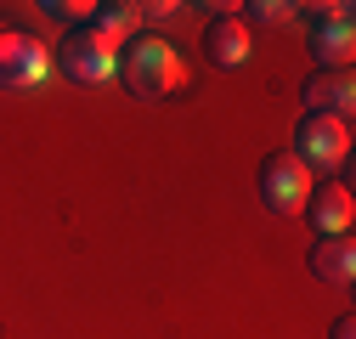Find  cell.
<instances>
[{
	"label": "cell",
	"instance_id": "obj_1",
	"mask_svg": "<svg viewBox=\"0 0 356 339\" xmlns=\"http://www.w3.org/2000/svg\"><path fill=\"white\" fill-rule=\"evenodd\" d=\"M119 85L136 102H164V97H175L187 85V63H181V51L170 46V40H159V34H130L124 46H119V74H113Z\"/></svg>",
	"mask_w": 356,
	"mask_h": 339
},
{
	"label": "cell",
	"instance_id": "obj_2",
	"mask_svg": "<svg viewBox=\"0 0 356 339\" xmlns=\"http://www.w3.org/2000/svg\"><path fill=\"white\" fill-rule=\"evenodd\" d=\"M51 68H57L68 85H79V91H97V85H108V79L119 74V40H113L97 17H85V23H74V28L57 40Z\"/></svg>",
	"mask_w": 356,
	"mask_h": 339
},
{
	"label": "cell",
	"instance_id": "obj_3",
	"mask_svg": "<svg viewBox=\"0 0 356 339\" xmlns=\"http://www.w3.org/2000/svg\"><path fill=\"white\" fill-rule=\"evenodd\" d=\"M294 158L311 170V176L345 170V158H350V119H334V113H300V124H294Z\"/></svg>",
	"mask_w": 356,
	"mask_h": 339
},
{
	"label": "cell",
	"instance_id": "obj_4",
	"mask_svg": "<svg viewBox=\"0 0 356 339\" xmlns=\"http://www.w3.org/2000/svg\"><path fill=\"white\" fill-rule=\"evenodd\" d=\"M51 79V46L29 28L0 23V91H40Z\"/></svg>",
	"mask_w": 356,
	"mask_h": 339
},
{
	"label": "cell",
	"instance_id": "obj_5",
	"mask_svg": "<svg viewBox=\"0 0 356 339\" xmlns=\"http://www.w3.org/2000/svg\"><path fill=\"white\" fill-rule=\"evenodd\" d=\"M254 187H260L266 215L289 221V215H300L305 192L317 187V181H311V170H305L294 153H266V158H260V170H254Z\"/></svg>",
	"mask_w": 356,
	"mask_h": 339
},
{
	"label": "cell",
	"instance_id": "obj_6",
	"mask_svg": "<svg viewBox=\"0 0 356 339\" xmlns=\"http://www.w3.org/2000/svg\"><path fill=\"white\" fill-rule=\"evenodd\" d=\"M300 215H305L311 238H350L356 198H350V187H345V181H323V187H311V192H305Z\"/></svg>",
	"mask_w": 356,
	"mask_h": 339
},
{
	"label": "cell",
	"instance_id": "obj_7",
	"mask_svg": "<svg viewBox=\"0 0 356 339\" xmlns=\"http://www.w3.org/2000/svg\"><path fill=\"white\" fill-rule=\"evenodd\" d=\"M300 102H305V113L350 119V108H356V74L350 68H311L305 85H300Z\"/></svg>",
	"mask_w": 356,
	"mask_h": 339
},
{
	"label": "cell",
	"instance_id": "obj_8",
	"mask_svg": "<svg viewBox=\"0 0 356 339\" xmlns=\"http://www.w3.org/2000/svg\"><path fill=\"white\" fill-rule=\"evenodd\" d=\"M305 272L317 277V283L350 288V283H356V243H350V238H311V249H305Z\"/></svg>",
	"mask_w": 356,
	"mask_h": 339
},
{
	"label": "cell",
	"instance_id": "obj_9",
	"mask_svg": "<svg viewBox=\"0 0 356 339\" xmlns=\"http://www.w3.org/2000/svg\"><path fill=\"white\" fill-rule=\"evenodd\" d=\"M305 46L317 57V68H350L356 57V17H323L305 28Z\"/></svg>",
	"mask_w": 356,
	"mask_h": 339
},
{
	"label": "cell",
	"instance_id": "obj_10",
	"mask_svg": "<svg viewBox=\"0 0 356 339\" xmlns=\"http://www.w3.org/2000/svg\"><path fill=\"white\" fill-rule=\"evenodd\" d=\"M204 57L215 63V68H243L249 63V28H243V17H209L204 23Z\"/></svg>",
	"mask_w": 356,
	"mask_h": 339
},
{
	"label": "cell",
	"instance_id": "obj_11",
	"mask_svg": "<svg viewBox=\"0 0 356 339\" xmlns=\"http://www.w3.org/2000/svg\"><path fill=\"white\" fill-rule=\"evenodd\" d=\"M238 12H249L243 28H289V23L300 17L294 0H249V6H238Z\"/></svg>",
	"mask_w": 356,
	"mask_h": 339
},
{
	"label": "cell",
	"instance_id": "obj_12",
	"mask_svg": "<svg viewBox=\"0 0 356 339\" xmlns=\"http://www.w3.org/2000/svg\"><path fill=\"white\" fill-rule=\"evenodd\" d=\"M175 12V0H130V17H136V28H153V23H170Z\"/></svg>",
	"mask_w": 356,
	"mask_h": 339
},
{
	"label": "cell",
	"instance_id": "obj_13",
	"mask_svg": "<svg viewBox=\"0 0 356 339\" xmlns=\"http://www.w3.org/2000/svg\"><path fill=\"white\" fill-rule=\"evenodd\" d=\"M40 12L74 28V23H85V17H91V0H40Z\"/></svg>",
	"mask_w": 356,
	"mask_h": 339
},
{
	"label": "cell",
	"instance_id": "obj_14",
	"mask_svg": "<svg viewBox=\"0 0 356 339\" xmlns=\"http://www.w3.org/2000/svg\"><path fill=\"white\" fill-rule=\"evenodd\" d=\"M328 339H356V317L345 311V317H334V328H328Z\"/></svg>",
	"mask_w": 356,
	"mask_h": 339
}]
</instances>
